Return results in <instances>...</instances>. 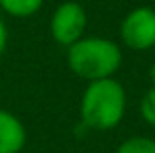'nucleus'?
Returning <instances> with one entry per match:
<instances>
[{
  "label": "nucleus",
  "instance_id": "9d476101",
  "mask_svg": "<svg viewBox=\"0 0 155 153\" xmlns=\"http://www.w3.org/2000/svg\"><path fill=\"white\" fill-rule=\"evenodd\" d=\"M149 80H151V84L155 86V65L149 67Z\"/></svg>",
  "mask_w": 155,
  "mask_h": 153
},
{
  "label": "nucleus",
  "instance_id": "1a4fd4ad",
  "mask_svg": "<svg viewBox=\"0 0 155 153\" xmlns=\"http://www.w3.org/2000/svg\"><path fill=\"white\" fill-rule=\"evenodd\" d=\"M6 45H8V28L4 24V20L0 18V57L4 55L6 51Z\"/></svg>",
  "mask_w": 155,
  "mask_h": 153
},
{
  "label": "nucleus",
  "instance_id": "20e7f679",
  "mask_svg": "<svg viewBox=\"0 0 155 153\" xmlns=\"http://www.w3.org/2000/svg\"><path fill=\"white\" fill-rule=\"evenodd\" d=\"M120 39L132 51H149L155 47V8L137 6L124 16Z\"/></svg>",
  "mask_w": 155,
  "mask_h": 153
},
{
  "label": "nucleus",
  "instance_id": "f257e3e1",
  "mask_svg": "<svg viewBox=\"0 0 155 153\" xmlns=\"http://www.w3.org/2000/svg\"><path fill=\"white\" fill-rule=\"evenodd\" d=\"M126 116V90L114 76L91 80L81 98L83 126L96 132H108L120 126Z\"/></svg>",
  "mask_w": 155,
  "mask_h": 153
},
{
  "label": "nucleus",
  "instance_id": "423d86ee",
  "mask_svg": "<svg viewBox=\"0 0 155 153\" xmlns=\"http://www.w3.org/2000/svg\"><path fill=\"white\" fill-rule=\"evenodd\" d=\"M43 0H0V8L12 18H30L38 14Z\"/></svg>",
  "mask_w": 155,
  "mask_h": 153
},
{
  "label": "nucleus",
  "instance_id": "6e6552de",
  "mask_svg": "<svg viewBox=\"0 0 155 153\" xmlns=\"http://www.w3.org/2000/svg\"><path fill=\"white\" fill-rule=\"evenodd\" d=\"M140 114L143 118L145 124H149L151 128H155V86L147 88L141 96V102H140Z\"/></svg>",
  "mask_w": 155,
  "mask_h": 153
},
{
  "label": "nucleus",
  "instance_id": "39448f33",
  "mask_svg": "<svg viewBox=\"0 0 155 153\" xmlns=\"http://www.w3.org/2000/svg\"><path fill=\"white\" fill-rule=\"evenodd\" d=\"M28 132L18 116L0 108V153H20L26 147Z\"/></svg>",
  "mask_w": 155,
  "mask_h": 153
},
{
  "label": "nucleus",
  "instance_id": "7ed1b4c3",
  "mask_svg": "<svg viewBox=\"0 0 155 153\" xmlns=\"http://www.w3.org/2000/svg\"><path fill=\"white\" fill-rule=\"evenodd\" d=\"M87 26H88L87 10L75 0H67V2H61L53 10L49 31L57 45L69 47L75 41H79L81 37H84Z\"/></svg>",
  "mask_w": 155,
  "mask_h": 153
},
{
  "label": "nucleus",
  "instance_id": "f03ea898",
  "mask_svg": "<svg viewBox=\"0 0 155 153\" xmlns=\"http://www.w3.org/2000/svg\"><path fill=\"white\" fill-rule=\"evenodd\" d=\"M67 65L77 76L88 83L108 79L122 67V47L100 35L81 37L67 47Z\"/></svg>",
  "mask_w": 155,
  "mask_h": 153
},
{
  "label": "nucleus",
  "instance_id": "0eeeda50",
  "mask_svg": "<svg viewBox=\"0 0 155 153\" xmlns=\"http://www.w3.org/2000/svg\"><path fill=\"white\" fill-rule=\"evenodd\" d=\"M116 153H155V139L147 135H134L124 139Z\"/></svg>",
  "mask_w": 155,
  "mask_h": 153
}]
</instances>
